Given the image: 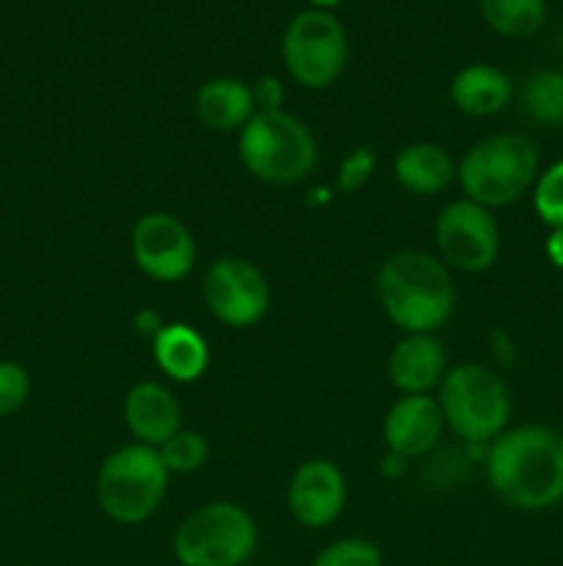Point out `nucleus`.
<instances>
[{
    "label": "nucleus",
    "mask_w": 563,
    "mask_h": 566,
    "mask_svg": "<svg viewBox=\"0 0 563 566\" xmlns=\"http://www.w3.org/2000/svg\"><path fill=\"white\" fill-rule=\"evenodd\" d=\"M252 94H254V105H257V111H279L282 99H285V88H282V83L276 81L274 75L259 77V81L252 86Z\"/></svg>",
    "instance_id": "bb28decb"
},
{
    "label": "nucleus",
    "mask_w": 563,
    "mask_h": 566,
    "mask_svg": "<svg viewBox=\"0 0 563 566\" xmlns=\"http://www.w3.org/2000/svg\"><path fill=\"white\" fill-rule=\"evenodd\" d=\"M210 315L232 329L254 326L270 307V287L263 271L243 258H219L202 280Z\"/></svg>",
    "instance_id": "9d476101"
},
{
    "label": "nucleus",
    "mask_w": 563,
    "mask_h": 566,
    "mask_svg": "<svg viewBox=\"0 0 563 566\" xmlns=\"http://www.w3.org/2000/svg\"><path fill=\"white\" fill-rule=\"evenodd\" d=\"M533 208L546 227H563V160L541 171L533 188Z\"/></svg>",
    "instance_id": "5701e85b"
},
{
    "label": "nucleus",
    "mask_w": 563,
    "mask_h": 566,
    "mask_svg": "<svg viewBox=\"0 0 563 566\" xmlns=\"http://www.w3.org/2000/svg\"><path fill=\"white\" fill-rule=\"evenodd\" d=\"M166 490L169 470L160 462L158 448L132 442L99 464L97 506L119 525L147 523L163 503Z\"/></svg>",
    "instance_id": "39448f33"
},
{
    "label": "nucleus",
    "mask_w": 563,
    "mask_h": 566,
    "mask_svg": "<svg viewBox=\"0 0 563 566\" xmlns=\"http://www.w3.org/2000/svg\"><path fill=\"white\" fill-rule=\"evenodd\" d=\"M375 285L386 318L406 335H434L456 307V285L447 265L417 249L390 254Z\"/></svg>",
    "instance_id": "f03ea898"
},
{
    "label": "nucleus",
    "mask_w": 563,
    "mask_h": 566,
    "mask_svg": "<svg viewBox=\"0 0 563 566\" xmlns=\"http://www.w3.org/2000/svg\"><path fill=\"white\" fill-rule=\"evenodd\" d=\"M312 566H384L381 551L368 539H337L315 556Z\"/></svg>",
    "instance_id": "b1692460"
},
{
    "label": "nucleus",
    "mask_w": 563,
    "mask_h": 566,
    "mask_svg": "<svg viewBox=\"0 0 563 566\" xmlns=\"http://www.w3.org/2000/svg\"><path fill=\"white\" fill-rule=\"evenodd\" d=\"M486 25L508 39L533 36L546 20L544 0H480Z\"/></svg>",
    "instance_id": "aec40b11"
},
{
    "label": "nucleus",
    "mask_w": 563,
    "mask_h": 566,
    "mask_svg": "<svg viewBox=\"0 0 563 566\" xmlns=\"http://www.w3.org/2000/svg\"><path fill=\"white\" fill-rule=\"evenodd\" d=\"M125 423L136 442L160 448L171 434L180 431V403L169 387L158 381H141L130 387L125 398Z\"/></svg>",
    "instance_id": "2eb2a0df"
},
{
    "label": "nucleus",
    "mask_w": 563,
    "mask_h": 566,
    "mask_svg": "<svg viewBox=\"0 0 563 566\" xmlns=\"http://www.w3.org/2000/svg\"><path fill=\"white\" fill-rule=\"evenodd\" d=\"M386 374L403 396H428L447 374L445 346L434 335H406L392 348Z\"/></svg>",
    "instance_id": "4468645a"
},
{
    "label": "nucleus",
    "mask_w": 563,
    "mask_h": 566,
    "mask_svg": "<svg viewBox=\"0 0 563 566\" xmlns=\"http://www.w3.org/2000/svg\"><path fill=\"white\" fill-rule=\"evenodd\" d=\"M436 249L442 263L464 274H480L491 269L500 254V227L489 208L472 199H456L436 216Z\"/></svg>",
    "instance_id": "1a4fd4ad"
},
{
    "label": "nucleus",
    "mask_w": 563,
    "mask_h": 566,
    "mask_svg": "<svg viewBox=\"0 0 563 566\" xmlns=\"http://www.w3.org/2000/svg\"><path fill=\"white\" fill-rule=\"evenodd\" d=\"M152 354L158 368L180 385L196 381L210 365L208 343L188 324H163L152 337Z\"/></svg>",
    "instance_id": "f3484780"
},
{
    "label": "nucleus",
    "mask_w": 563,
    "mask_h": 566,
    "mask_svg": "<svg viewBox=\"0 0 563 566\" xmlns=\"http://www.w3.org/2000/svg\"><path fill=\"white\" fill-rule=\"evenodd\" d=\"M259 542L257 523L243 506L230 501L193 509L174 534L180 566H243Z\"/></svg>",
    "instance_id": "0eeeda50"
},
{
    "label": "nucleus",
    "mask_w": 563,
    "mask_h": 566,
    "mask_svg": "<svg viewBox=\"0 0 563 566\" xmlns=\"http://www.w3.org/2000/svg\"><path fill=\"white\" fill-rule=\"evenodd\" d=\"M348 484L342 470L329 459H309L293 473L287 484V506L304 528H326L342 514Z\"/></svg>",
    "instance_id": "f8f14e48"
},
{
    "label": "nucleus",
    "mask_w": 563,
    "mask_h": 566,
    "mask_svg": "<svg viewBox=\"0 0 563 566\" xmlns=\"http://www.w3.org/2000/svg\"><path fill=\"white\" fill-rule=\"evenodd\" d=\"M436 401L453 434L469 446H484L500 437L511 418L506 381L478 363H461L447 370Z\"/></svg>",
    "instance_id": "423d86ee"
},
{
    "label": "nucleus",
    "mask_w": 563,
    "mask_h": 566,
    "mask_svg": "<svg viewBox=\"0 0 563 566\" xmlns=\"http://www.w3.org/2000/svg\"><path fill=\"white\" fill-rule=\"evenodd\" d=\"M136 329L138 335L155 337L160 329H163V321H160V315L152 313V310H144V313H138L136 318Z\"/></svg>",
    "instance_id": "cd10ccee"
},
{
    "label": "nucleus",
    "mask_w": 563,
    "mask_h": 566,
    "mask_svg": "<svg viewBox=\"0 0 563 566\" xmlns=\"http://www.w3.org/2000/svg\"><path fill=\"white\" fill-rule=\"evenodd\" d=\"M375 171V153L370 147H357L342 158L337 169V191L353 193L373 177Z\"/></svg>",
    "instance_id": "a878e982"
},
{
    "label": "nucleus",
    "mask_w": 563,
    "mask_h": 566,
    "mask_svg": "<svg viewBox=\"0 0 563 566\" xmlns=\"http://www.w3.org/2000/svg\"><path fill=\"white\" fill-rule=\"evenodd\" d=\"M193 108H196L199 122L215 133L241 130L257 114L252 86L235 77H213L202 83L193 97Z\"/></svg>",
    "instance_id": "dca6fc26"
},
{
    "label": "nucleus",
    "mask_w": 563,
    "mask_h": 566,
    "mask_svg": "<svg viewBox=\"0 0 563 566\" xmlns=\"http://www.w3.org/2000/svg\"><path fill=\"white\" fill-rule=\"evenodd\" d=\"M511 77L491 64H469L456 72L450 83V99L467 116H495L511 99Z\"/></svg>",
    "instance_id": "a211bd4d"
},
{
    "label": "nucleus",
    "mask_w": 563,
    "mask_h": 566,
    "mask_svg": "<svg viewBox=\"0 0 563 566\" xmlns=\"http://www.w3.org/2000/svg\"><path fill=\"white\" fill-rule=\"evenodd\" d=\"M439 401L431 396H401L384 418V440L390 453L401 459L425 457L442 437Z\"/></svg>",
    "instance_id": "ddd939ff"
},
{
    "label": "nucleus",
    "mask_w": 563,
    "mask_h": 566,
    "mask_svg": "<svg viewBox=\"0 0 563 566\" xmlns=\"http://www.w3.org/2000/svg\"><path fill=\"white\" fill-rule=\"evenodd\" d=\"M241 164L270 186H296L318 164V144L309 127L287 111H257L237 138Z\"/></svg>",
    "instance_id": "20e7f679"
},
{
    "label": "nucleus",
    "mask_w": 563,
    "mask_h": 566,
    "mask_svg": "<svg viewBox=\"0 0 563 566\" xmlns=\"http://www.w3.org/2000/svg\"><path fill=\"white\" fill-rule=\"evenodd\" d=\"M522 108L535 125H563V72L539 70L524 81Z\"/></svg>",
    "instance_id": "412c9836"
},
{
    "label": "nucleus",
    "mask_w": 563,
    "mask_h": 566,
    "mask_svg": "<svg viewBox=\"0 0 563 566\" xmlns=\"http://www.w3.org/2000/svg\"><path fill=\"white\" fill-rule=\"evenodd\" d=\"M130 252L138 269L155 282H180L196 263L191 230L171 213H147L130 232Z\"/></svg>",
    "instance_id": "9b49d317"
},
{
    "label": "nucleus",
    "mask_w": 563,
    "mask_h": 566,
    "mask_svg": "<svg viewBox=\"0 0 563 566\" xmlns=\"http://www.w3.org/2000/svg\"><path fill=\"white\" fill-rule=\"evenodd\" d=\"M287 72L304 88H326L342 75L348 61V36L340 20L323 9L293 17L282 39Z\"/></svg>",
    "instance_id": "6e6552de"
},
{
    "label": "nucleus",
    "mask_w": 563,
    "mask_h": 566,
    "mask_svg": "<svg viewBox=\"0 0 563 566\" xmlns=\"http://www.w3.org/2000/svg\"><path fill=\"white\" fill-rule=\"evenodd\" d=\"M31 396V379L28 370L17 363L0 359V418L17 412Z\"/></svg>",
    "instance_id": "393cba45"
},
{
    "label": "nucleus",
    "mask_w": 563,
    "mask_h": 566,
    "mask_svg": "<svg viewBox=\"0 0 563 566\" xmlns=\"http://www.w3.org/2000/svg\"><path fill=\"white\" fill-rule=\"evenodd\" d=\"M546 258L555 269H563V227L552 230L550 238H546Z\"/></svg>",
    "instance_id": "c85d7f7f"
},
{
    "label": "nucleus",
    "mask_w": 563,
    "mask_h": 566,
    "mask_svg": "<svg viewBox=\"0 0 563 566\" xmlns=\"http://www.w3.org/2000/svg\"><path fill=\"white\" fill-rule=\"evenodd\" d=\"M486 475L500 501L519 512H546L563 501V431L519 426L495 437Z\"/></svg>",
    "instance_id": "f257e3e1"
},
{
    "label": "nucleus",
    "mask_w": 563,
    "mask_h": 566,
    "mask_svg": "<svg viewBox=\"0 0 563 566\" xmlns=\"http://www.w3.org/2000/svg\"><path fill=\"white\" fill-rule=\"evenodd\" d=\"M160 462L166 464L169 473H196L210 457V446L204 440V434L199 431H185L180 429L177 434H171L163 446L158 448Z\"/></svg>",
    "instance_id": "4be33fe9"
},
{
    "label": "nucleus",
    "mask_w": 563,
    "mask_h": 566,
    "mask_svg": "<svg viewBox=\"0 0 563 566\" xmlns=\"http://www.w3.org/2000/svg\"><path fill=\"white\" fill-rule=\"evenodd\" d=\"M395 180L408 193L431 197L445 191L456 180V160L439 144H406L395 158Z\"/></svg>",
    "instance_id": "6ab92c4d"
},
{
    "label": "nucleus",
    "mask_w": 563,
    "mask_h": 566,
    "mask_svg": "<svg viewBox=\"0 0 563 566\" xmlns=\"http://www.w3.org/2000/svg\"><path fill=\"white\" fill-rule=\"evenodd\" d=\"M456 180L472 202L506 208L539 180V147L519 133H497L464 153Z\"/></svg>",
    "instance_id": "7ed1b4c3"
},
{
    "label": "nucleus",
    "mask_w": 563,
    "mask_h": 566,
    "mask_svg": "<svg viewBox=\"0 0 563 566\" xmlns=\"http://www.w3.org/2000/svg\"><path fill=\"white\" fill-rule=\"evenodd\" d=\"M309 3H315L318 6V9H329V6H337V3H342V0H309Z\"/></svg>",
    "instance_id": "c756f323"
}]
</instances>
